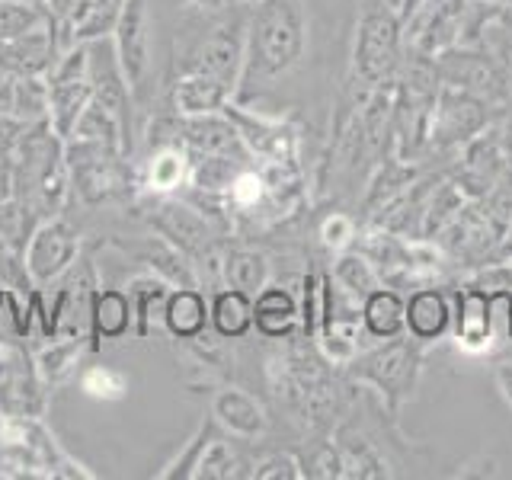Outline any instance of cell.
Instances as JSON below:
<instances>
[{
  "instance_id": "cell-1",
  "label": "cell",
  "mask_w": 512,
  "mask_h": 480,
  "mask_svg": "<svg viewBox=\"0 0 512 480\" xmlns=\"http://www.w3.org/2000/svg\"><path fill=\"white\" fill-rule=\"evenodd\" d=\"M311 26L304 0H260L247 20L244 68L237 80V103L263 100L282 80L308 61Z\"/></svg>"
},
{
  "instance_id": "cell-2",
  "label": "cell",
  "mask_w": 512,
  "mask_h": 480,
  "mask_svg": "<svg viewBox=\"0 0 512 480\" xmlns=\"http://www.w3.org/2000/svg\"><path fill=\"white\" fill-rule=\"evenodd\" d=\"M423 359H426V346L416 343L410 333L407 336L400 333L394 340H381L375 349H359L356 359L346 365V372L359 384L375 388L388 413L397 416L400 407L413 397L416 384H420Z\"/></svg>"
},
{
  "instance_id": "cell-3",
  "label": "cell",
  "mask_w": 512,
  "mask_h": 480,
  "mask_svg": "<svg viewBox=\"0 0 512 480\" xmlns=\"http://www.w3.org/2000/svg\"><path fill=\"white\" fill-rule=\"evenodd\" d=\"M0 464L20 468L16 474L29 477H84L93 480V471L74 461L58 439L42 426L39 416H0Z\"/></svg>"
},
{
  "instance_id": "cell-4",
  "label": "cell",
  "mask_w": 512,
  "mask_h": 480,
  "mask_svg": "<svg viewBox=\"0 0 512 480\" xmlns=\"http://www.w3.org/2000/svg\"><path fill=\"white\" fill-rule=\"evenodd\" d=\"M400 16L384 0H365L356 26V48H352V80L375 93L388 84L400 64Z\"/></svg>"
},
{
  "instance_id": "cell-5",
  "label": "cell",
  "mask_w": 512,
  "mask_h": 480,
  "mask_svg": "<svg viewBox=\"0 0 512 480\" xmlns=\"http://www.w3.org/2000/svg\"><path fill=\"white\" fill-rule=\"evenodd\" d=\"M45 87H48V125H52V132L61 141H68L80 112L93 100L90 42H77L71 48H64L45 74Z\"/></svg>"
},
{
  "instance_id": "cell-6",
  "label": "cell",
  "mask_w": 512,
  "mask_h": 480,
  "mask_svg": "<svg viewBox=\"0 0 512 480\" xmlns=\"http://www.w3.org/2000/svg\"><path fill=\"white\" fill-rule=\"evenodd\" d=\"M112 52H116L135 103H141L151 90L148 84L154 74V20L148 0H125L122 4L116 29H112Z\"/></svg>"
},
{
  "instance_id": "cell-7",
  "label": "cell",
  "mask_w": 512,
  "mask_h": 480,
  "mask_svg": "<svg viewBox=\"0 0 512 480\" xmlns=\"http://www.w3.org/2000/svg\"><path fill=\"white\" fill-rule=\"evenodd\" d=\"M224 116L234 122L237 135L244 141V148L250 151V157H263L266 164L295 170L298 132L292 125H285L282 119H269L263 112H247V106H240L237 100L224 106Z\"/></svg>"
},
{
  "instance_id": "cell-8",
  "label": "cell",
  "mask_w": 512,
  "mask_h": 480,
  "mask_svg": "<svg viewBox=\"0 0 512 480\" xmlns=\"http://www.w3.org/2000/svg\"><path fill=\"white\" fill-rule=\"evenodd\" d=\"M244 42H247V20L244 16H224L212 29L199 39V45L192 48L186 71H202L221 77L224 84H231L237 90L240 68H244Z\"/></svg>"
},
{
  "instance_id": "cell-9",
  "label": "cell",
  "mask_w": 512,
  "mask_h": 480,
  "mask_svg": "<svg viewBox=\"0 0 512 480\" xmlns=\"http://www.w3.org/2000/svg\"><path fill=\"white\" fill-rule=\"evenodd\" d=\"M80 253V234L71 228L68 221L48 218L32 231L26 244V272L36 285L58 282L68 272Z\"/></svg>"
},
{
  "instance_id": "cell-10",
  "label": "cell",
  "mask_w": 512,
  "mask_h": 480,
  "mask_svg": "<svg viewBox=\"0 0 512 480\" xmlns=\"http://www.w3.org/2000/svg\"><path fill=\"white\" fill-rule=\"evenodd\" d=\"M151 221L157 234L170 240L176 250H183L189 260H221V256H215V234L199 208L180 199H160Z\"/></svg>"
},
{
  "instance_id": "cell-11",
  "label": "cell",
  "mask_w": 512,
  "mask_h": 480,
  "mask_svg": "<svg viewBox=\"0 0 512 480\" xmlns=\"http://www.w3.org/2000/svg\"><path fill=\"white\" fill-rule=\"evenodd\" d=\"M487 122L484 100L468 90H452L445 87L439 103H436V116H432V141L436 144H458V141H471Z\"/></svg>"
},
{
  "instance_id": "cell-12",
  "label": "cell",
  "mask_w": 512,
  "mask_h": 480,
  "mask_svg": "<svg viewBox=\"0 0 512 480\" xmlns=\"http://www.w3.org/2000/svg\"><path fill=\"white\" fill-rule=\"evenodd\" d=\"M215 423L221 426V432H228V439H240V442H256L269 432V413L266 407L256 400L250 391L244 388H221L212 397V410Z\"/></svg>"
},
{
  "instance_id": "cell-13",
  "label": "cell",
  "mask_w": 512,
  "mask_h": 480,
  "mask_svg": "<svg viewBox=\"0 0 512 480\" xmlns=\"http://www.w3.org/2000/svg\"><path fill=\"white\" fill-rule=\"evenodd\" d=\"M503 151L496 144L493 132L487 135H477L464 144V154H461V164L455 173V189L464 192L468 199H487L490 189L500 183L503 176Z\"/></svg>"
},
{
  "instance_id": "cell-14",
  "label": "cell",
  "mask_w": 512,
  "mask_h": 480,
  "mask_svg": "<svg viewBox=\"0 0 512 480\" xmlns=\"http://www.w3.org/2000/svg\"><path fill=\"white\" fill-rule=\"evenodd\" d=\"M234 87L224 84L221 77L202 74V71H183L173 80L170 90V103L173 112L180 119H196V116H215V112H224L234 100Z\"/></svg>"
},
{
  "instance_id": "cell-15",
  "label": "cell",
  "mask_w": 512,
  "mask_h": 480,
  "mask_svg": "<svg viewBox=\"0 0 512 480\" xmlns=\"http://www.w3.org/2000/svg\"><path fill=\"white\" fill-rule=\"evenodd\" d=\"M442 77L445 84L468 90L480 100H496L506 93V77L484 52H442Z\"/></svg>"
},
{
  "instance_id": "cell-16",
  "label": "cell",
  "mask_w": 512,
  "mask_h": 480,
  "mask_svg": "<svg viewBox=\"0 0 512 480\" xmlns=\"http://www.w3.org/2000/svg\"><path fill=\"white\" fill-rule=\"evenodd\" d=\"M452 324H455V308L442 288L426 285V288H416L407 298V333L416 343H423V346L442 343L445 336L452 333Z\"/></svg>"
},
{
  "instance_id": "cell-17",
  "label": "cell",
  "mask_w": 512,
  "mask_h": 480,
  "mask_svg": "<svg viewBox=\"0 0 512 480\" xmlns=\"http://www.w3.org/2000/svg\"><path fill=\"white\" fill-rule=\"evenodd\" d=\"M132 327H135V311L125 288H93L90 320H87L90 349H100V343L125 340Z\"/></svg>"
},
{
  "instance_id": "cell-18",
  "label": "cell",
  "mask_w": 512,
  "mask_h": 480,
  "mask_svg": "<svg viewBox=\"0 0 512 480\" xmlns=\"http://www.w3.org/2000/svg\"><path fill=\"white\" fill-rule=\"evenodd\" d=\"M333 442L343 455L346 477H362V480L394 477V464L388 461L384 448L368 436V432L356 429L352 423H340L333 432Z\"/></svg>"
},
{
  "instance_id": "cell-19",
  "label": "cell",
  "mask_w": 512,
  "mask_h": 480,
  "mask_svg": "<svg viewBox=\"0 0 512 480\" xmlns=\"http://www.w3.org/2000/svg\"><path fill=\"white\" fill-rule=\"evenodd\" d=\"M253 327L266 340H288L301 327V304L292 288L285 285H266L253 295Z\"/></svg>"
},
{
  "instance_id": "cell-20",
  "label": "cell",
  "mask_w": 512,
  "mask_h": 480,
  "mask_svg": "<svg viewBox=\"0 0 512 480\" xmlns=\"http://www.w3.org/2000/svg\"><path fill=\"white\" fill-rule=\"evenodd\" d=\"M455 340L468 352H487L493 346L487 292L464 282L455 292Z\"/></svg>"
},
{
  "instance_id": "cell-21",
  "label": "cell",
  "mask_w": 512,
  "mask_h": 480,
  "mask_svg": "<svg viewBox=\"0 0 512 480\" xmlns=\"http://www.w3.org/2000/svg\"><path fill=\"white\" fill-rule=\"evenodd\" d=\"M160 317H164V327L176 340H202V333L212 327L208 298L202 295V288H170Z\"/></svg>"
},
{
  "instance_id": "cell-22",
  "label": "cell",
  "mask_w": 512,
  "mask_h": 480,
  "mask_svg": "<svg viewBox=\"0 0 512 480\" xmlns=\"http://www.w3.org/2000/svg\"><path fill=\"white\" fill-rule=\"evenodd\" d=\"M362 333L378 343L407 333V301L394 288L378 285L372 295L362 298Z\"/></svg>"
},
{
  "instance_id": "cell-23",
  "label": "cell",
  "mask_w": 512,
  "mask_h": 480,
  "mask_svg": "<svg viewBox=\"0 0 512 480\" xmlns=\"http://www.w3.org/2000/svg\"><path fill=\"white\" fill-rule=\"evenodd\" d=\"M208 314H212V330L221 340H244L253 330V295L224 285L208 298Z\"/></svg>"
},
{
  "instance_id": "cell-24",
  "label": "cell",
  "mask_w": 512,
  "mask_h": 480,
  "mask_svg": "<svg viewBox=\"0 0 512 480\" xmlns=\"http://www.w3.org/2000/svg\"><path fill=\"white\" fill-rule=\"evenodd\" d=\"M122 4L125 0H80L74 20L68 23V29H64V36H61V48L112 36V29H116V20L122 13Z\"/></svg>"
},
{
  "instance_id": "cell-25",
  "label": "cell",
  "mask_w": 512,
  "mask_h": 480,
  "mask_svg": "<svg viewBox=\"0 0 512 480\" xmlns=\"http://www.w3.org/2000/svg\"><path fill=\"white\" fill-rule=\"evenodd\" d=\"M84 349H87V333L55 336L45 349L36 352V378L45 384V388H55V384L68 381L77 372Z\"/></svg>"
},
{
  "instance_id": "cell-26",
  "label": "cell",
  "mask_w": 512,
  "mask_h": 480,
  "mask_svg": "<svg viewBox=\"0 0 512 480\" xmlns=\"http://www.w3.org/2000/svg\"><path fill=\"white\" fill-rule=\"evenodd\" d=\"M272 279V263L269 256L250 247H234L221 256V282L240 288V292L256 295L260 288H266Z\"/></svg>"
},
{
  "instance_id": "cell-27",
  "label": "cell",
  "mask_w": 512,
  "mask_h": 480,
  "mask_svg": "<svg viewBox=\"0 0 512 480\" xmlns=\"http://www.w3.org/2000/svg\"><path fill=\"white\" fill-rule=\"evenodd\" d=\"M141 263L148 266L154 276L167 279L173 288H199V276L196 269H192L189 256L183 250H176L170 240L164 237H154L148 244L141 247Z\"/></svg>"
},
{
  "instance_id": "cell-28",
  "label": "cell",
  "mask_w": 512,
  "mask_h": 480,
  "mask_svg": "<svg viewBox=\"0 0 512 480\" xmlns=\"http://www.w3.org/2000/svg\"><path fill=\"white\" fill-rule=\"evenodd\" d=\"M192 160L183 148V141H167L148 157L144 167V186L151 192H173L189 180Z\"/></svg>"
},
{
  "instance_id": "cell-29",
  "label": "cell",
  "mask_w": 512,
  "mask_h": 480,
  "mask_svg": "<svg viewBox=\"0 0 512 480\" xmlns=\"http://www.w3.org/2000/svg\"><path fill=\"white\" fill-rule=\"evenodd\" d=\"M330 279L356 301H362L365 295H372L378 285H384L378 266L368 260L362 250H340V256L333 260Z\"/></svg>"
},
{
  "instance_id": "cell-30",
  "label": "cell",
  "mask_w": 512,
  "mask_h": 480,
  "mask_svg": "<svg viewBox=\"0 0 512 480\" xmlns=\"http://www.w3.org/2000/svg\"><path fill=\"white\" fill-rule=\"evenodd\" d=\"M170 282L154 276V272H148V276H135L132 282L125 285L128 298H132V311H135V333L141 336V340H148L151 333V311H164V301L170 295Z\"/></svg>"
},
{
  "instance_id": "cell-31",
  "label": "cell",
  "mask_w": 512,
  "mask_h": 480,
  "mask_svg": "<svg viewBox=\"0 0 512 480\" xmlns=\"http://www.w3.org/2000/svg\"><path fill=\"white\" fill-rule=\"evenodd\" d=\"M240 468H247V461L231 448L228 432H218V436L208 442L205 455H202L199 468H196V474H192V477H196V480H231V477L244 474Z\"/></svg>"
},
{
  "instance_id": "cell-32",
  "label": "cell",
  "mask_w": 512,
  "mask_h": 480,
  "mask_svg": "<svg viewBox=\"0 0 512 480\" xmlns=\"http://www.w3.org/2000/svg\"><path fill=\"white\" fill-rule=\"evenodd\" d=\"M221 432V426L215 423V416L208 413L205 420L199 423V429L192 432V439L186 442V448L180 455H176L164 471H160L157 477H164V480H186V477H192L196 474V468H199V461H202V455H205V448H208V442H212L215 436Z\"/></svg>"
},
{
  "instance_id": "cell-33",
  "label": "cell",
  "mask_w": 512,
  "mask_h": 480,
  "mask_svg": "<svg viewBox=\"0 0 512 480\" xmlns=\"http://www.w3.org/2000/svg\"><path fill=\"white\" fill-rule=\"evenodd\" d=\"M80 391L93 400H122L128 391V378L109 365H90L80 372Z\"/></svg>"
},
{
  "instance_id": "cell-34",
  "label": "cell",
  "mask_w": 512,
  "mask_h": 480,
  "mask_svg": "<svg viewBox=\"0 0 512 480\" xmlns=\"http://www.w3.org/2000/svg\"><path fill=\"white\" fill-rule=\"evenodd\" d=\"M301 464H304V477H327V480L346 477L343 455H340V448H336V442H320Z\"/></svg>"
},
{
  "instance_id": "cell-35",
  "label": "cell",
  "mask_w": 512,
  "mask_h": 480,
  "mask_svg": "<svg viewBox=\"0 0 512 480\" xmlns=\"http://www.w3.org/2000/svg\"><path fill=\"white\" fill-rule=\"evenodd\" d=\"M250 477H260V480H301L304 477V464L292 452H272V455H266V458H260L253 464Z\"/></svg>"
},
{
  "instance_id": "cell-36",
  "label": "cell",
  "mask_w": 512,
  "mask_h": 480,
  "mask_svg": "<svg viewBox=\"0 0 512 480\" xmlns=\"http://www.w3.org/2000/svg\"><path fill=\"white\" fill-rule=\"evenodd\" d=\"M317 237H320V244L330 247V250H346L352 240L359 237L356 234V221H352L349 215H343V212H333L330 218L320 221Z\"/></svg>"
},
{
  "instance_id": "cell-37",
  "label": "cell",
  "mask_w": 512,
  "mask_h": 480,
  "mask_svg": "<svg viewBox=\"0 0 512 480\" xmlns=\"http://www.w3.org/2000/svg\"><path fill=\"white\" fill-rule=\"evenodd\" d=\"M493 384H496V391H500L503 404H506L509 413H512V359L493 362Z\"/></svg>"
},
{
  "instance_id": "cell-38",
  "label": "cell",
  "mask_w": 512,
  "mask_h": 480,
  "mask_svg": "<svg viewBox=\"0 0 512 480\" xmlns=\"http://www.w3.org/2000/svg\"><path fill=\"white\" fill-rule=\"evenodd\" d=\"M493 138H496V144H500L503 157L512 164V109H506L503 119L493 125Z\"/></svg>"
},
{
  "instance_id": "cell-39",
  "label": "cell",
  "mask_w": 512,
  "mask_h": 480,
  "mask_svg": "<svg viewBox=\"0 0 512 480\" xmlns=\"http://www.w3.org/2000/svg\"><path fill=\"white\" fill-rule=\"evenodd\" d=\"M189 7H196L202 13H212V16H221L224 10H228L231 0H186Z\"/></svg>"
},
{
  "instance_id": "cell-40",
  "label": "cell",
  "mask_w": 512,
  "mask_h": 480,
  "mask_svg": "<svg viewBox=\"0 0 512 480\" xmlns=\"http://www.w3.org/2000/svg\"><path fill=\"white\" fill-rule=\"evenodd\" d=\"M231 4H237V7H256L260 0H231Z\"/></svg>"
},
{
  "instance_id": "cell-41",
  "label": "cell",
  "mask_w": 512,
  "mask_h": 480,
  "mask_svg": "<svg viewBox=\"0 0 512 480\" xmlns=\"http://www.w3.org/2000/svg\"><path fill=\"white\" fill-rule=\"evenodd\" d=\"M23 4H39L42 7V0H23Z\"/></svg>"
},
{
  "instance_id": "cell-42",
  "label": "cell",
  "mask_w": 512,
  "mask_h": 480,
  "mask_svg": "<svg viewBox=\"0 0 512 480\" xmlns=\"http://www.w3.org/2000/svg\"><path fill=\"white\" fill-rule=\"evenodd\" d=\"M509 343H512V324H509Z\"/></svg>"
}]
</instances>
